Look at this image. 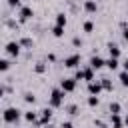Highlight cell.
<instances>
[{
    "instance_id": "35",
    "label": "cell",
    "mask_w": 128,
    "mask_h": 128,
    "mask_svg": "<svg viewBox=\"0 0 128 128\" xmlns=\"http://www.w3.org/2000/svg\"><path fill=\"white\" fill-rule=\"evenodd\" d=\"M124 124H126V126H128V116H126V118H124Z\"/></svg>"
},
{
    "instance_id": "18",
    "label": "cell",
    "mask_w": 128,
    "mask_h": 128,
    "mask_svg": "<svg viewBox=\"0 0 128 128\" xmlns=\"http://www.w3.org/2000/svg\"><path fill=\"white\" fill-rule=\"evenodd\" d=\"M118 80L122 82V86H128V72H126V70H122V72L118 74Z\"/></svg>"
},
{
    "instance_id": "34",
    "label": "cell",
    "mask_w": 128,
    "mask_h": 128,
    "mask_svg": "<svg viewBox=\"0 0 128 128\" xmlns=\"http://www.w3.org/2000/svg\"><path fill=\"white\" fill-rule=\"evenodd\" d=\"M44 128H54V126H52V124H46V126H44Z\"/></svg>"
},
{
    "instance_id": "30",
    "label": "cell",
    "mask_w": 128,
    "mask_h": 128,
    "mask_svg": "<svg viewBox=\"0 0 128 128\" xmlns=\"http://www.w3.org/2000/svg\"><path fill=\"white\" fill-rule=\"evenodd\" d=\"M60 128H74V126H72V122H68V120H66V122H62V126H60Z\"/></svg>"
},
{
    "instance_id": "23",
    "label": "cell",
    "mask_w": 128,
    "mask_h": 128,
    "mask_svg": "<svg viewBox=\"0 0 128 128\" xmlns=\"http://www.w3.org/2000/svg\"><path fill=\"white\" fill-rule=\"evenodd\" d=\"M24 102L34 104V102H36V96H34V94H30V92H26V94H24Z\"/></svg>"
},
{
    "instance_id": "31",
    "label": "cell",
    "mask_w": 128,
    "mask_h": 128,
    "mask_svg": "<svg viewBox=\"0 0 128 128\" xmlns=\"http://www.w3.org/2000/svg\"><path fill=\"white\" fill-rule=\"evenodd\" d=\"M122 36H124V40L128 42V26H126V28H122Z\"/></svg>"
},
{
    "instance_id": "11",
    "label": "cell",
    "mask_w": 128,
    "mask_h": 128,
    "mask_svg": "<svg viewBox=\"0 0 128 128\" xmlns=\"http://www.w3.org/2000/svg\"><path fill=\"white\" fill-rule=\"evenodd\" d=\"M108 54H110V58H118L120 56V48H118V44H108Z\"/></svg>"
},
{
    "instance_id": "32",
    "label": "cell",
    "mask_w": 128,
    "mask_h": 128,
    "mask_svg": "<svg viewBox=\"0 0 128 128\" xmlns=\"http://www.w3.org/2000/svg\"><path fill=\"white\" fill-rule=\"evenodd\" d=\"M72 44H74V46H80V44H82V40H80V38H78V36H76V38H74V40H72Z\"/></svg>"
},
{
    "instance_id": "28",
    "label": "cell",
    "mask_w": 128,
    "mask_h": 128,
    "mask_svg": "<svg viewBox=\"0 0 128 128\" xmlns=\"http://www.w3.org/2000/svg\"><path fill=\"white\" fill-rule=\"evenodd\" d=\"M94 128H106V124L102 120H94Z\"/></svg>"
},
{
    "instance_id": "8",
    "label": "cell",
    "mask_w": 128,
    "mask_h": 128,
    "mask_svg": "<svg viewBox=\"0 0 128 128\" xmlns=\"http://www.w3.org/2000/svg\"><path fill=\"white\" fill-rule=\"evenodd\" d=\"M78 64H80V54H72L64 60V66H68V68H76Z\"/></svg>"
},
{
    "instance_id": "1",
    "label": "cell",
    "mask_w": 128,
    "mask_h": 128,
    "mask_svg": "<svg viewBox=\"0 0 128 128\" xmlns=\"http://www.w3.org/2000/svg\"><path fill=\"white\" fill-rule=\"evenodd\" d=\"M64 90L62 88H54L52 92H50V100H48V104H50V108H58L60 104H62V100H64Z\"/></svg>"
},
{
    "instance_id": "25",
    "label": "cell",
    "mask_w": 128,
    "mask_h": 128,
    "mask_svg": "<svg viewBox=\"0 0 128 128\" xmlns=\"http://www.w3.org/2000/svg\"><path fill=\"white\" fill-rule=\"evenodd\" d=\"M100 82H102V88H104V90H112V82H110L108 78H102Z\"/></svg>"
},
{
    "instance_id": "33",
    "label": "cell",
    "mask_w": 128,
    "mask_h": 128,
    "mask_svg": "<svg viewBox=\"0 0 128 128\" xmlns=\"http://www.w3.org/2000/svg\"><path fill=\"white\" fill-rule=\"evenodd\" d=\"M122 66H124V70H126V72H128V58H126V60H124V64H122Z\"/></svg>"
},
{
    "instance_id": "27",
    "label": "cell",
    "mask_w": 128,
    "mask_h": 128,
    "mask_svg": "<svg viewBox=\"0 0 128 128\" xmlns=\"http://www.w3.org/2000/svg\"><path fill=\"white\" fill-rule=\"evenodd\" d=\"M92 30H94V24H92L90 20H86V22H84V32H92Z\"/></svg>"
},
{
    "instance_id": "14",
    "label": "cell",
    "mask_w": 128,
    "mask_h": 128,
    "mask_svg": "<svg viewBox=\"0 0 128 128\" xmlns=\"http://www.w3.org/2000/svg\"><path fill=\"white\" fill-rule=\"evenodd\" d=\"M84 10L90 12V14L96 12V0H86V2H84Z\"/></svg>"
},
{
    "instance_id": "12",
    "label": "cell",
    "mask_w": 128,
    "mask_h": 128,
    "mask_svg": "<svg viewBox=\"0 0 128 128\" xmlns=\"http://www.w3.org/2000/svg\"><path fill=\"white\" fill-rule=\"evenodd\" d=\"M84 80H86V82H94V68H92V66L84 68Z\"/></svg>"
},
{
    "instance_id": "29",
    "label": "cell",
    "mask_w": 128,
    "mask_h": 128,
    "mask_svg": "<svg viewBox=\"0 0 128 128\" xmlns=\"http://www.w3.org/2000/svg\"><path fill=\"white\" fill-rule=\"evenodd\" d=\"M6 2H8V6H12V8L20 6V0H6Z\"/></svg>"
},
{
    "instance_id": "22",
    "label": "cell",
    "mask_w": 128,
    "mask_h": 128,
    "mask_svg": "<svg viewBox=\"0 0 128 128\" xmlns=\"http://www.w3.org/2000/svg\"><path fill=\"white\" fill-rule=\"evenodd\" d=\"M8 68H10V60H6V58H2V60H0V70H2V72H6Z\"/></svg>"
},
{
    "instance_id": "13",
    "label": "cell",
    "mask_w": 128,
    "mask_h": 128,
    "mask_svg": "<svg viewBox=\"0 0 128 128\" xmlns=\"http://www.w3.org/2000/svg\"><path fill=\"white\" fill-rule=\"evenodd\" d=\"M24 118H26V120H28V122H32V124H34V122H38V120H40V116H38V114H36V112H32V110H28V112H24Z\"/></svg>"
},
{
    "instance_id": "9",
    "label": "cell",
    "mask_w": 128,
    "mask_h": 128,
    "mask_svg": "<svg viewBox=\"0 0 128 128\" xmlns=\"http://www.w3.org/2000/svg\"><path fill=\"white\" fill-rule=\"evenodd\" d=\"M88 66H92L94 70H100L102 66H106V60H102L100 56H92V58H90V64H88Z\"/></svg>"
},
{
    "instance_id": "6",
    "label": "cell",
    "mask_w": 128,
    "mask_h": 128,
    "mask_svg": "<svg viewBox=\"0 0 128 128\" xmlns=\"http://www.w3.org/2000/svg\"><path fill=\"white\" fill-rule=\"evenodd\" d=\"M60 88H62L64 92H72V90L76 88V78H64V80L60 82Z\"/></svg>"
},
{
    "instance_id": "24",
    "label": "cell",
    "mask_w": 128,
    "mask_h": 128,
    "mask_svg": "<svg viewBox=\"0 0 128 128\" xmlns=\"http://www.w3.org/2000/svg\"><path fill=\"white\" fill-rule=\"evenodd\" d=\"M98 102H100V100H98V96H92V94L88 96V106H92V108H94V106H98Z\"/></svg>"
},
{
    "instance_id": "15",
    "label": "cell",
    "mask_w": 128,
    "mask_h": 128,
    "mask_svg": "<svg viewBox=\"0 0 128 128\" xmlns=\"http://www.w3.org/2000/svg\"><path fill=\"white\" fill-rule=\"evenodd\" d=\"M52 34H54L56 38H62V36H64V26H58V24H56V26L52 28Z\"/></svg>"
},
{
    "instance_id": "4",
    "label": "cell",
    "mask_w": 128,
    "mask_h": 128,
    "mask_svg": "<svg viewBox=\"0 0 128 128\" xmlns=\"http://www.w3.org/2000/svg\"><path fill=\"white\" fill-rule=\"evenodd\" d=\"M50 120H52V108H44V110H40V120L36 124L46 126V124H50Z\"/></svg>"
},
{
    "instance_id": "16",
    "label": "cell",
    "mask_w": 128,
    "mask_h": 128,
    "mask_svg": "<svg viewBox=\"0 0 128 128\" xmlns=\"http://www.w3.org/2000/svg\"><path fill=\"white\" fill-rule=\"evenodd\" d=\"M106 68L116 70V68H118V58H108V60H106Z\"/></svg>"
},
{
    "instance_id": "2",
    "label": "cell",
    "mask_w": 128,
    "mask_h": 128,
    "mask_svg": "<svg viewBox=\"0 0 128 128\" xmlns=\"http://www.w3.org/2000/svg\"><path fill=\"white\" fill-rule=\"evenodd\" d=\"M20 110L18 108H14V106H10V108H6L4 110V122L6 124H16L18 120H20Z\"/></svg>"
},
{
    "instance_id": "3",
    "label": "cell",
    "mask_w": 128,
    "mask_h": 128,
    "mask_svg": "<svg viewBox=\"0 0 128 128\" xmlns=\"http://www.w3.org/2000/svg\"><path fill=\"white\" fill-rule=\"evenodd\" d=\"M20 48H22V46H20V42H14V40H12V42H8V44H6V48H4V50H6V54H8V56L16 58V56L20 54Z\"/></svg>"
},
{
    "instance_id": "20",
    "label": "cell",
    "mask_w": 128,
    "mask_h": 128,
    "mask_svg": "<svg viewBox=\"0 0 128 128\" xmlns=\"http://www.w3.org/2000/svg\"><path fill=\"white\" fill-rule=\"evenodd\" d=\"M34 72H36V74H42V72H46V64H44V62H36V66H34Z\"/></svg>"
},
{
    "instance_id": "36",
    "label": "cell",
    "mask_w": 128,
    "mask_h": 128,
    "mask_svg": "<svg viewBox=\"0 0 128 128\" xmlns=\"http://www.w3.org/2000/svg\"><path fill=\"white\" fill-rule=\"evenodd\" d=\"M96 2H98V0H96Z\"/></svg>"
},
{
    "instance_id": "21",
    "label": "cell",
    "mask_w": 128,
    "mask_h": 128,
    "mask_svg": "<svg viewBox=\"0 0 128 128\" xmlns=\"http://www.w3.org/2000/svg\"><path fill=\"white\" fill-rule=\"evenodd\" d=\"M120 110H122V106L118 102H112L110 104V114H120Z\"/></svg>"
},
{
    "instance_id": "5",
    "label": "cell",
    "mask_w": 128,
    "mask_h": 128,
    "mask_svg": "<svg viewBox=\"0 0 128 128\" xmlns=\"http://www.w3.org/2000/svg\"><path fill=\"white\" fill-rule=\"evenodd\" d=\"M34 16V10L30 8V6H20V12H18V18H20V22H26V20H30Z\"/></svg>"
},
{
    "instance_id": "17",
    "label": "cell",
    "mask_w": 128,
    "mask_h": 128,
    "mask_svg": "<svg viewBox=\"0 0 128 128\" xmlns=\"http://www.w3.org/2000/svg\"><path fill=\"white\" fill-rule=\"evenodd\" d=\"M56 24H58V26H66V14H64V12L56 14Z\"/></svg>"
},
{
    "instance_id": "19",
    "label": "cell",
    "mask_w": 128,
    "mask_h": 128,
    "mask_svg": "<svg viewBox=\"0 0 128 128\" xmlns=\"http://www.w3.org/2000/svg\"><path fill=\"white\" fill-rule=\"evenodd\" d=\"M32 44H34V42H32V38H28V36H24V38L20 40V46H22V48H30Z\"/></svg>"
},
{
    "instance_id": "10",
    "label": "cell",
    "mask_w": 128,
    "mask_h": 128,
    "mask_svg": "<svg viewBox=\"0 0 128 128\" xmlns=\"http://www.w3.org/2000/svg\"><path fill=\"white\" fill-rule=\"evenodd\" d=\"M110 124H112V128H122V118H120V114H110Z\"/></svg>"
},
{
    "instance_id": "26",
    "label": "cell",
    "mask_w": 128,
    "mask_h": 128,
    "mask_svg": "<svg viewBox=\"0 0 128 128\" xmlns=\"http://www.w3.org/2000/svg\"><path fill=\"white\" fill-rule=\"evenodd\" d=\"M66 110H68V114H70V116H76V114H78V106H76V104H70Z\"/></svg>"
},
{
    "instance_id": "7",
    "label": "cell",
    "mask_w": 128,
    "mask_h": 128,
    "mask_svg": "<svg viewBox=\"0 0 128 128\" xmlns=\"http://www.w3.org/2000/svg\"><path fill=\"white\" fill-rule=\"evenodd\" d=\"M102 90H104V88H102V82H98V80H96V82H88V92H90L92 96H98Z\"/></svg>"
}]
</instances>
